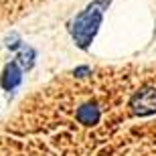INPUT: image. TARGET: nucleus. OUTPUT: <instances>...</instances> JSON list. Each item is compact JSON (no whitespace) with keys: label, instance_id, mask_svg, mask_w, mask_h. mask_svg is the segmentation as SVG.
<instances>
[{"label":"nucleus","instance_id":"f257e3e1","mask_svg":"<svg viewBox=\"0 0 156 156\" xmlns=\"http://www.w3.org/2000/svg\"><path fill=\"white\" fill-rule=\"evenodd\" d=\"M10 128L51 156H156V65L75 69L24 101Z\"/></svg>","mask_w":156,"mask_h":156},{"label":"nucleus","instance_id":"f03ea898","mask_svg":"<svg viewBox=\"0 0 156 156\" xmlns=\"http://www.w3.org/2000/svg\"><path fill=\"white\" fill-rule=\"evenodd\" d=\"M101 8H105V2H93L91 6H87L73 23V37L79 43V47H87L91 43L95 29H98L99 20H101Z\"/></svg>","mask_w":156,"mask_h":156},{"label":"nucleus","instance_id":"7ed1b4c3","mask_svg":"<svg viewBox=\"0 0 156 156\" xmlns=\"http://www.w3.org/2000/svg\"><path fill=\"white\" fill-rule=\"evenodd\" d=\"M18 79H20V77H18V71H16V67H14V65H10V67L6 69L4 85H6V87H14V85L18 83Z\"/></svg>","mask_w":156,"mask_h":156},{"label":"nucleus","instance_id":"20e7f679","mask_svg":"<svg viewBox=\"0 0 156 156\" xmlns=\"http://www.w3.org/2000/svg\"><path fill=\"white\" fill-rule=\"evenodd\" d=\"M18 63L23 65V67H30V65H33V51H30V49H24V51L18 55Z\"/></svg>","mask_w":156,"mask_h":156}]
</instances>
